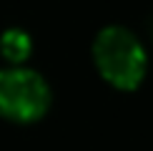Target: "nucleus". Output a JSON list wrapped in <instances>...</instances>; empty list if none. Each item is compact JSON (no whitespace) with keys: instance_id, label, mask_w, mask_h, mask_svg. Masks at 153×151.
<instances>
[{"instance_id":"obj_3","label":"nucleus","mask_w":153,"mask_h":151,"mask_svg":"<svg viewBox=\"0 0 153 151\" xmlns=\"http://www.w3.org/2000/svg\"><path fill=\"white\" fill-rule=\"evenodd\" d=\"M33 55V35L23 28H8L0 35V58L8 66H25Z\"/></svg>"},{"instance_id":"obj_1","label":"nucleus","mask_w":153,"mask_h":151,"mask_svg":"<svg viewBox=\"0 0 153 151\" xmlns=\"http://www.w3.org/2000/svg\"><path fill=\"white\" fill-rule=\"evenodd\" d=\"M93 66L116 91H136L148 76V50L126 25H105L93 38Z\"/></svg>"},{"instance_id":"obj_2","label":"nucleus","mask_w":153,"mask_h":151,"mask_svg":"<svg viewBox=\"0 0 153 151\" xmlns=\"http://www.w3.org/2000/svg\"><path fill=\"white\" fill-rule=\"evenodd\" d=\"M53 91L38 71L28 66L0 68V116L13 123H35L50 111Z\"/></svg>"}]
</instances>
